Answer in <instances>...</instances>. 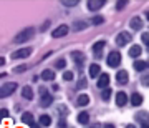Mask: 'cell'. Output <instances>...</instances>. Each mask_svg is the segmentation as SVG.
I'll use <instances>...</instances> for the list:
<instances>
[{"label":"cell","instance_id":"obj_41","mask_svg":"<svg viewBox=\"0 0 149 128\" xmlns=\"http://www.w3.org/2000/svg\"><path fill=\"white\" fill-rule=\"evenodd\" d=\"M88 128H101V125H100V123H93V125L88 127Z\"/></svg>","mask_w":149,"mask_h":128},{"label":"cell","instance_id":"obj_10","mask_svg":"<svg viewBox=\"0 0 149 128\" xmlns=\"http://www.w3.org/2000/svg\"><path fill=\"white\" fill-rule=\"evenodd\" d=\"M104 4H106L104 0H90V2H88V8H90V10H100Z\"/></svg>","mask_w":149,"mask_h":128},{"label":"cell","instance_id":"obj_4","mask_svg":"<svg viewBox=\"0 0 149 128\" xmlns=\"http://www.w3.org/2000/svg\"><path fill=\"white\" fill-rule=\"evenodd\" d=\"M131 42V33L129 32H121L116 35V43L119 47H124V45H128Z\"/></svg>","mask_w":149,"mask_h":128},{"label":"cell","instance_id":"obj_3","mask_svg":"<svg viewBox=\"0 0 149 128\" xmlns=\"http://www.w3.org/2000/svg\"><path fill=\"white\" fill-rule=\"evenodd\" d=\"M106 62H108L109 67H113V68L119 67V63H121V53H119V52H111V53L108 55Z\"/></svg>","mask_w":149,"mask_h":128},{"label":"cell","instance_id":"obj_34","mask_svg":"<svg viewBox=\"0 0 149 128\" xmlns=\"http://www.w3.org/2000/svg\"><path fill=\"white\" fill-rule=\"evenodd\" d=\"M15 73H23V72H25V70H27V67H25V65H18V67H15Z\"/></svg>","mask_w":149,"mask_h":128},{"label":"cell","instance_id":"obj_20","mask_svg":"<svg viewBox=\"0 0 149 128\" xmlns=\"http://www.w3.org/2000/svg\"><path fill=\"white\" fill-rule=\"evenodd\" d=\"M42 78H43L45 82H52V80L55 78V72H53V70H43Z\"/></svg>","mask_w":149,"mask_h":128},{"label":"cell","instance_id":"obj_7","mask_svg":"<svg viewBox=\"0 0 149 128\" xmlns=\"http://www.w3.org/2000/svg\"><path fill=\"white\" fill-rule=\"evenodd\" d=\"M68 30H70V28L66 27V25H60L56 30L52 32V37H53V38H61V37H65V35L68 33Z\"/></svg>","mask_w":149,"mask_h":128},{"label":"cell","instance_id":"obj_13","mask_svg":"<svg viewBox=\"0 0 149 128\" xmlns=\"http://www.w3.org/2000/svg\"><path fill=\"white\" fill-rule=\"evenodd\" d=\"M129 25L133 30H141L143 28V20H141V17H133L131 22H129Z\"/></svg>","mask_w":149,"mask_h":128},{"label":"cell","instance_id":"obj_44","mask_svg":"<svg viewBox=\"0 0 149 128\" xmlns=\"http://www.w3.org/2000/svg\"><path fill=\"white\" fill-rule=\"evenodd\" d=\"M141 128H149V125H148V123H144V125H143Z\"/></svg>","mask_w":149,"mask_h":128},{"label":"cell","instance_id":"obj_22","mask_svg":"<svg viewBox=\"0 0 149 128\" xmlns=\"http://www.w3.org/2000/svg\"><path fill=\"white\" fill-rule=\"evenodd\" d=\"M141 52H143V50H141V47H139V45H133V47L129 48V57L136 58V57H139V55H141Z\"/></svg>","mask_w":149,"mask_h":128},{"label":"cell","instance_id":"obj_19","mask_svg":"<svg viewBox=\"0 0 149 128\" xmlns=\"http://www.w3.org/2000/svg\"><path fill=\"white\" fill-rule=\"evenodd\" d=\"M86 27H88V22H83V20L74 22V23H73V30H74V32H81V30H85Z\"/></svg>","mask_w":149,"mask_h":128},{"label":"cell","instance_id":"obj_37","mask_svg":"<svg viewBox=\"0 0 149 128\" xmlns=\"http://www.w3.org/2000/svg\"><path fill=\"white\" fill-rule=\"evenodd\" d=\"M8 117V110H5V108H2L0 110V120H3V118Z\"/></svg>","mask_w":149,"mask_h":128},{"label":"cell","instance_id":"obj_45","mask_svg":"<svg viewBox=\"0 0 149 128\" xmlns=\"http://www.w3.org/2000/svg\"><path fill=\"white\" fill-rule=\"evenodd\" d=\"M126 128H136V127H134V125H128Z\"/></svg>","mask_w":149,"mask_h":128},{"label":"cell","instance_id":"obj_47","mask_svg":"<svg viewBox=\"0 0 149 128\" xmlns=\"http://www.w3.org/2000/svg\"><path fill=\"white\" fill-rule=\"evenodd\" d=\"M3 75H5V73H0V78H2V77H3Z\"/></svg>","mask_w":149,"mask_h":128},{"label":"cell","instance_id":"obj_38","mask_svg":"<svg viewBox=\"0 0 149 128\" xmlns=\"http://www.w3.org/2000/svg\"><path fill=\"white\" fill-rule=\"evenodd\" d=\"M86 85H88V83H86V78H81L76 87H78V88H86Z\"/></svg>","mask_w":149,"mask_h":128},{"label":"cell","instance_id":"obj_14","mask_svg":"<svg viewBox=\"0 0 149 128\" xmlns=\"http://www.w3.org/2000/svg\"><path fill=\"white\" fill-rule=\"evenodd\" d=\"M71 57H73V62L78 65V67H81V65L85 63V55L81 53V52H73Z\"/></svg>","mask_w":149,"mask_h":128},{"label":"cell","instance_id":"obj_2","mask_svg":"<svg viewBox=\"0 0 149 128\" xmlns=\"http://www.w3.org/2000/svg\"><path fill=\"white\" fill-rule=\"evenodd\" d=\"M15 90H17V83H13V82L5 83L3 87H0V98H7V96H10Z\"/></svg>","mask_w":149,"mask_h":128},{"label":"cell","instance_id":"obj_35","mask_svg":"<svg viewBox=\"0 0 149 128\" xmlns=\"http://www.w3.org/2000/svg\"><path fill=\"white\" fill-rule=\"evenodd\" d=\"M141 83H143V85H146V87H149V73H146L143 78H141Z\"/></svg>","mask_w":149,"mask_h":128},{"label":"cell","instance_id":"obj_1","mask_svg":"<svg viewBox=\"0 0 149 128\" xmlns=\"http://www.w3.org/2000/svg\"><path fill=\"white\" fill-rule=\"evenodd\" d=\"M33 33H35V28L28 27V28H25V30H22V32L13 38V42L15 43H25V42H28V40L33 37Z\"/></svg>","mask_w":149,"mask_h":128},{"label":"cell","instance_id":"obj_36","mask_svg":"<svg viewBox=\"0 0 149 128\" xmlns=\"http://www.w3.org/2000/svg\"><path fill=\"white\" fill-rule=\"evenodd\" d=\"M126 4H128L126 0H121V2H118V4H116V8H118V10H121V8L126 7Z\"/></svg>","mask_w":149,"mask_h":128},{"label":"cell","instance_id":"obj_21","mask_svg":"<svg viewBox=\"0 0 149 128\" xmlns=\"http://www.w3.org/2000/svg\"><path fill=\"white\" fill-rule=\"evenodd\" d=\"M76 103H78V107H86V105L90 103V96L83 93V95H80V96H78V100H76Z\"/></svg>","mask_w":149,"mask_h":128},{"label":"cell","instance_id":"obj_17","mask_svg":"<svg viewBox=\"0 0 149 128\" xmlns=\"http://www.w3.org/2000/svg\"><path fill=\"white\" fill-rule=\"evenodd\" d=\"M136 120H138L139 123H148L149 122V113L148 112H138L136 113Z\"/></svg>","mask_w":149,"mask_h":128},{"label":"cell","instance_id":"obj_8","mask_svg":"<svg viewBox=\"0 0 149 128\" xmlns=\"http://www.w3.org/2000/svg\"><path fill=\"white\" fill-rule=\"evenodd\" d=\"M103 48H104V42L103 40H100V42H96L93 45V53H95L96 58H101L103 57Z\"/></svg>","mask_w":149,"mask_h":128},{"label":"cell","instance_id":"obj_40","mask_svg":"<svg viewBox=\"0 0 149 128\" xmlns=\"http://www.w3.org/2000/svg\"><path fill=\"white\" fill-rule=\"evenodd\" d=\"M30 128H42V125H38V123H35V122H33L32 125H30Z\"/></svg>","mask_w":149,"mask_h":128},{"label":"cell","instance_id":"obj_16","mask_svg":"<svg viewBox=\"0 0 149 128\" xmlns=\"http://www.w3.org/2000/svg\"><path fill=\"white\" fill-rule=\"evenodd\" d=\"M149 68V63L148 62H144V60H136L134 62V70H138V72H144V70Z\"/></svg>","mask_w":149,"mask_h":128},{"label":"cell","instance_id":"obj_46","mask_svg":"<svg viewBox=\"0 0 149 128\" xmlns=\"http://www.w3.org/2000/svg\"><path fill=\"white\" fill-rule=\"evenodd\" d=\"M146 17H148V20H149V12H148V13H146Z\"/></svg>","mask_w":149,"mask_h":128},{"label":"cell","instance_id":"obj_5","mask_svg":"<svg viewBox=\"0 0 149 128\" xmlns=\"http://www.w3.org/2000/svg\"><path fill=\"white\" fill-rule=\"evenodd\" d=\"M32 55V48H20V50H17V52H13L12 53V58H27V57H30Z\"/></svg>","mask_w":149,"mask_h":128},{"label":"cell","instance_id":"obj_30","mask_svg":"<svg viewBox=\"0 0 149 128\" xmlns=\"http://www.w3.org/2000/svg\"><path fill=\"white\" fill-rule=\"evenodd\" d=\"M55 67H56L58 70L65 68V67H66V60H65V58H60V60H56V63H55Z\"/></svg>","mask_w":149,"mask_h":128},{"label":"cell","instance_id":"obj_12","mask_svg":"<svg viewBox=\"0 0 149 128\" xmlns=\"http://www.w3.org/2000/svg\"><path fill=\"white\" fill-rule=\"evenodd\" d=\"M126 103H128V95H126L124 91H119L116 95V105L118 107H124Z\"/></svg>","mask_w":149,"mask_h":128},{"label":"cell","instance_id":"obj_42","mask_svg":"<svg viewBox=\"0 0 149 128\" xmlns=\"http://www.w3.org/2000/svg\"><path fill=\"white\" fill-rule=\"evenodd\" d=\"M3 63H5V58H3V57H0V67H3Z\"/></svg>","mask_w":149,"mask_h":128},{"label":"cell","instance_id":"obj_29","mask_svg":"<svg viewBox=\"0 0 149 128\" xmlns=\"http://www.w3.org/2000/svg\"><path fill=\"white\" fill-rule=\"evenodd\" d=\"M58 113H60V117H61V118L66 117V115H68V108L65 107V105H60V107H58Z\"/></svg>","mask_w":149,"mask_h":128},{"label":"cell","instance_id":"obj_31","mask_svg":"<svg viewBox=\"0 0 149 128\" xmlns=\"http://www.w3.org/2000/svg\"><path fill=\"white\" fill-rule=\"evenodd\" d=\"M61 4H63V5H66V7H74L76 4H78V0H63Z\"/></svg>","mask_w":149,"mask_h":128},{"label":"cell","instance_id":"obj_25","mask_svg":"<svg viewBox=\"0 0 149 128\" xmlns=\"http://www.w3.org/2000/svg\"><path fill=\"white\" fill-rule=\"evenodd\" d=\"M90 122V115L86 112H81L80 115H78V123H81V125H86V123Z\"/></svg>","mask_w":149,"mask_h":128},{"label":"cell","instance_id":"obj_26","mask_svg":"<svg viewBox=\"0 0 149 128\" xmlns=\"http://www.w3.org/2000/svg\"><path fill=\"white\" fill-rule=\"evenodd\" d=\"M40 125L42 127H50L52 125V118L48 117V115H42L40 117Z\"/></svg>","mask_w":149,"mask_h":128},{"label":"cell","instance_id":"obj_24","mask_svg":"<svg viewBox=\"0 0 149 128\" xmlns=\"http://www.w3.org/2000/svg\"><path fill=\"white\" fill-rule=\"evenodd\" d=\"M22 122L25 123V125H32L33 123V115L30 112H25L23 115H22Z\"/></svg>","mask_w":149,"mask_h":128},{"label":"cell","instance_id":"obj_39","mask_svg":"<svg viewBox=\"0 0 149 128\" xmlns=\"http://www.w3.org/2000/svg\"><path fill=\"white\" fill-rule=\"evenodd\" d=\"M58 127H60V128H66V120H65V118H60Z\"/></svg>","mask_w":149,"mask_h":128},{"label":"cell","instance_id":"obj_33","mask_svg":"<svg viewBox=\"0 0 149 128\" xmlns=\"http://www.w3.org/2000/svg\"><path fill=\"white\" fill-rule=\"evenodd\" d=\"M63 80H66V82L73 80V72H65L63 73Z\"/></svg>","mask_w":149,"mask_h":128},{"label":"cell","instance_id":"obj_6","mask_svg":"<svg viewBox=\"0 0 149 128\" xmlns=\"http://www.w3.org/2000/svg\"><path fill=\"white\" fill-rule=\"evenodd\" d=\"M128 80H129V75H128L126 70H119V72L116 73V82L119 83V85H126Z\"/></svg>","mask_w":149,"mask_h":128},{"label":"cell","instance_id":"obj_43","mask_svg":"<svg viewBox=\"0 0 149 128\" xmlns=\"http://www.w3.org/2000/svg\"><path fill=\"white\" fill-rule=\"evenodd\" d=\"M103 128H114V125H111V123H106Z\"/></svg>","mask_w":149,"mask_h":128},{"label":"cell","instance_id":"obj_28","mask_svg":"<svg viewBox=\"0 0 149 128\" xmlns=\"http://www.w3.org/2000/svg\"><path fill=\"white\" fill-rule=\"evenodd\" d=\"M103 22H104V17H101V15H96V17H93V20H91V23H95V25H101Z\"/></svg>","mask_w":149,"mask_h":128},{"label":"cell","instance_id":"obj_27","mask_svg":"<svg viewBox=\"0 0 149 128\" xmlns=\"http://www.w3.org/2000/svg\"><path fill=\"white\" fill-rule=\"evenodd\" d=\"M111 93H113V91H111V88L108 87V88H104V90H103V93H101V98H103L104 101H108L109 98H111Z\"/></svg>","mask_w":149,"mask_h":128},{"label":"cell","instance_id":"obj_9","mask_svg":"<svg viewBox=\"0 0 149 128\" xmlns=\"http://www.w3.org/2000/svg\"><path fill=\"white\" fill-rule=\"evenodd\" d=\"M108 85H109V75L108 73H101L100 75V78H98V87L100 88H108Z\"/></svg>","mask_w":149,"mask_h":128},{"label":"cell","instance_id":"obj_18","mask_svg":"<svg viewBox=\"0 0 149 128\" xmlns=\"http://www.w3.org/2000/svg\"><path fill=\"white\" fill-rule=\"evenodd\" d=\"M131 103H133L134 107H139L143 103V95L141 93H133L131 95Z\"/></svg>","mask_w":149,"mask_h":128},{"label":"cell","instance_id":"obj_32","mask_svg":"<svg viewBox=\"0 0 149 128\" xmlns=\"http://www.w3.org/2000/svg\"><path fill=\"white\" fill-rule=\"evenodd\" d=\"M141 40H143V43L146 45V47H149V33H148V32L141 35Z\"/></svg>","mask_w":149,"mask_h":128},{"label":"cell","instance_id":"obj_15","mask_svg":"<svg viewBox=\"0 0 149 128\" xmlns=\"http://www.w3.org/2000/svg\"><path fill=\"white\" fill-rule=\"evenodd\" d=\"M52 101H53V96L50 95V93H45V95H42V100H40V105H42L43 108H47L52 105Z\"/></svg>","mask_w":149,"mask_h":128},{"label":"cell","instance_id":"obj_23","mask_svg":"<svg viewBox=\"0 0 149 128\" xmlns=\"http://www.w3.org/2000/svg\"><path fill=\"white\" fill-rule=\"evenodd\" d=\"M22 96L23 98H27V100H32L33 98V90L30 87H23V90H22Z\"/></svg>","mask_w":149,"mask_h":128},{"label":"cell","instance_id":"obj_11","mask_svg":"<svg viewBox=\"0 0 149 128\" xmlns=\"http://www.w3.org/2000/svg\"><path fill=\"white\" fill-rule=\"evenodd\" d=\"M101 75V67L98 63H91L90 65V77L91 78H96V77H100Z\"/></svg>","mask_w":149,"mask_h":128}]
</instances>
